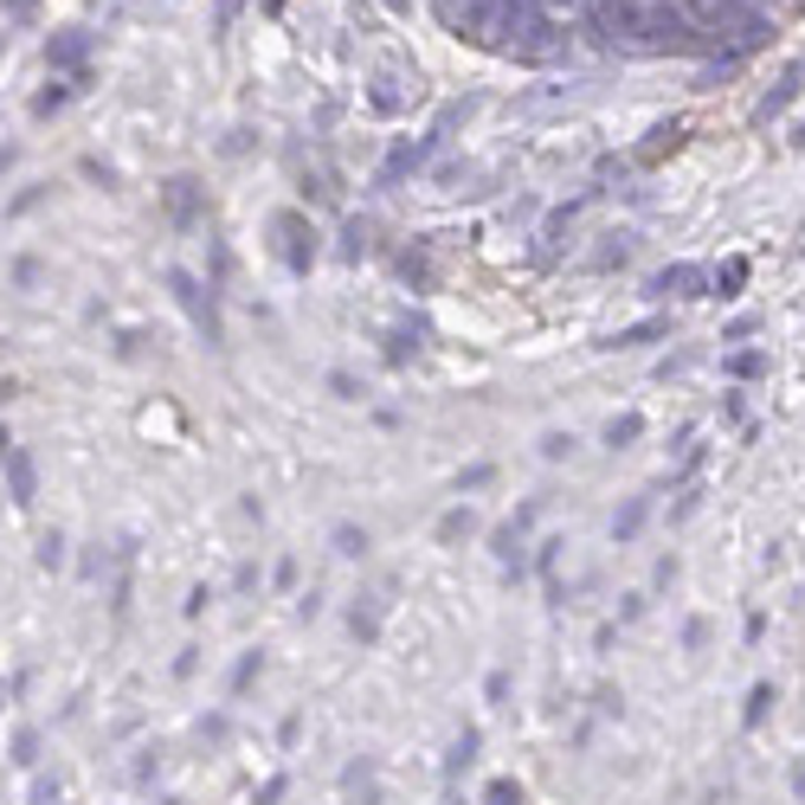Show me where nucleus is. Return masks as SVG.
Returning <instances> with one entry per match:
<instances>
[{
  "label": "nucleus",
  "mask_w": 805,
  "mask_h": 805,
  "mask_svg": "<svg viewBox=\"0 0 805 805\" xmlns=\"http://www.w3.org/2000/svg\"><path fill=\"white\" fill-rule=\"evenodd\" d=\"M484 805H522V793H515V780H497V786L484 793Z\"/></svg>",
  "instance_id": "7"
},
{
  "label": "nucleus",
  "mask_w": 805,
  "mask_h": 805,
  "mask_svg": "<svg viewBox=\"0 0 805 805\" xmlns=\"http://www.w3.org/2000/svg\"><path fill=\"white\" fill-rule=\"evenodd\" d=\"M606 439H612V444H625V439H638V419H612V426H606Z\"/></svg>",
  "instance_id": "8"
},
{
  "label": "nucleus",
  "mask_w": 805,
  "mask_h": 805,
  "mask_svg": "<svg viewBox=\"0 0 805 805\" xmlns=\"http://www.w3.org/2000/svg\"><path fill=\"white\" fill-rule=\"evenodd\" d=\"M800 800H805V767H800Z\"/></svg>",
  "instance_id": "9"
},
{
  "label": "nucleus",
  "mask_w": 805,
  "mask_h": 805,
  "mask_svg": "<svg viewBox=\"0 0 805 805\" xmlns=\"http://www.w3.org/2000/svg\"><path fill=\"white\" fill-rule=\"evenodd\" d=\"M7 484H13V503H33V458L26 451H7Z\"/></svg>",
  "instance_id": "3"
},
{
  "label": "nucleus",
  "mask_w": 805,
  "mask_h": 805,
  "mask_svg": "<svg viewBox=\"0 0 805 805\" xmlns=\"http://www.w3.org/2000/svg\"><path fill=\"white\" fill-rule=\"evenodd\" d=\"M278 232L291 239V265H296V271H309V258H316V239L303 232V220H296V214H284V220H278Z\"/></svg>",
  "instance_id": "2"
},
{
  "label": "nucleus",
  "mask_w": 805,
  "mask_h": 805,
  "mask_svg": "<svg viewBox=\"0 0 805 805\" xmlns=\"http://www.w3.org/2000/svg\"><path fill=\"white\" fill-rule=\"evenodd\" d=\"M52 59H59V65H77V59H84V33H65V39L52 46Z\"/></svg>",
  "instance_id": "4"
},
{
  "label": "nucleus",
  "mask_w": 805,
  "mask_h": 805,
  "mask_svg": "<svg viewBox=\"0 0 805 805\" xmlns=\"http://www.w3.org/2000/svg\"><path fill=\"white\" fill-rule=\"evenodd\" d=\"M497 33L503 39H522V46H535V39H548V13H541V0H503V13H497Z\"/></svg>",
  "instance_id": "1"
},
{
  "label": "nucleus",
  "mask_w": 805,
  "mask_h": 805,
  "mask_svg": "<svg viewBox=\"0 0 805 805\" xmlns=\"http://www.w3.org/2000/svg\"><path fill=\"white\" fill-rule=\"evenodd\" d=\"M767 703H773V690H767V683H754V696H747V729L767 716Z\"/></svg>",
  "instance_id": "6"
},
{
  "label": "nucleus",
  "mask_w": 805,
  "mask_h": 805,
  "mask_svg": "<svg viewBox=\"0 0 805 805\" xmlns=\"http://www.w3.org/2000/svg\"><path fill=\"white\" fill-rule=\"evenodd\" d=\"M265 7H284V0H265Z\"/></svg>",
  "instance_id": "10"
},
{
  "label": "nucleus",
  "mask_w": 805,
  "mask_h": 805,
  "mask_svg": "<svg viewBox=\"0 0 805 805\" xmlns=\"http://www.w3.org/2000/svg\"><path fill=\"white\" fill-rule=\"evenodd\" d=\"M703 284V271H663L658 278V291H696Z\"/></svg>",
  "instance_id": "5"
}]
</instances>
